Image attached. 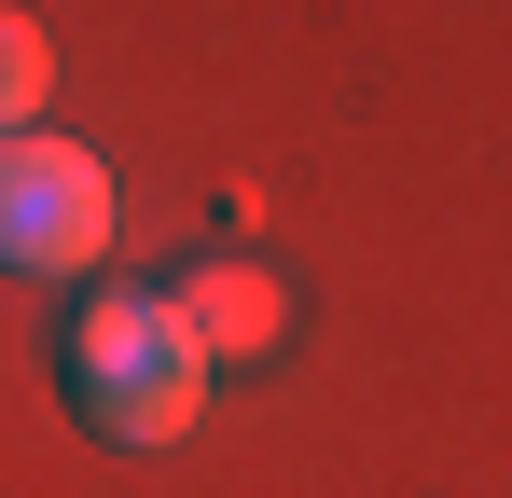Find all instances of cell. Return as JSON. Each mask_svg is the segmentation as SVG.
<instances>
[{
    "label": "cell",
    "mask_w": 512,
    "mask_h": 498,
    "mask_svg": "<svg viewBox=\"0 0 512 498\" xmlns=\"http://www.w3.org/2000/svg\"><path fill=\"white\" fill-rule=\"evenodd\" d=\"M111 249V166L84 139H0V263L14 277H84Z\"/></svg>",
    "instance_id": "7a4b0ae2"
},
{
    "label": "cell",
    "mask_w": 512,
    "mask_h": 498,
    "mask_svg": "<svg viewBox=\"0 0 512 498\" xmlns=\"http://www.w3.org/2000/svg\"><path fill=\"white\" fill-rule=\"evenodd\" d=\"M167 305H180V332H194V360H263V346L291 332V291H277L263 263H194Z\"/></svg>",
    "instance_id": "3957f363"
},
{
    "label": "cell",
    "mask_w": 512,
    "mask_h": 498,
    "mask_svg": "<svg viewBox=\"0 0 512 498\" xmlns=\"http://www.w3.org/2000/svg\"><path fill=\"white\" fill-rule=\"evenodd\" d=\"M70 402L111 443H180L208 415V360H194V332H180L167 291H97L70 319Z\"/></svg>",
    "instance_id": "6da1fadb"
},
{
    "label": "cell",
    "mask_w": 512,
    "mask_h": 498,
    "mask_svg": "<svg viewBox=\"0 0 512 498\" xmlns=\"http://www.w3.org/2000/svg\"><path fill=\"white\" fill-rule=\"evenodd\" d=\"M42 83H56V56H42V28H28V14H0V139H28Z\"/></svg>",
    "instance_id": "277c9868"
}]
</instances>
